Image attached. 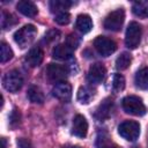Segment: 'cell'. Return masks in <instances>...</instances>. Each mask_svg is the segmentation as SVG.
<instances>
[{
    "instance_id": "18",
    "label": "cell",
    "mask_w": 148,
    "mask_h": 148,
    "mask_svg": "<svg viewBox=\"0 0 148 148\" xmlns=\"http://www.w3.org/2000/svg\"><path fill=\"white\" fill-rule=\"evenodd\" d=\"M94 96H95V90L87 86L80 87L77 91V101L81 104H88L94 98Z\"/></svg>"
},
{
    "instance_id": "25",
    "label": "cell",
    "mask_w": 148,
    "mask_h": 148,
    "mask_svg": "<svg viewBox=\"0 0 148 148\" xmlns=\"http://www.w3.org/2000/svg\"><path fill=\"white\" fill-rule=\"evenodd\" d=\"M14 23H16V20L14 18V16L12 14H8L6 12H2V17H1V25L3 29L13 25Z\"/></svg>"
},
{
    "instance_id": "17",
    "label": "cell",
    "mask_w": 148,
    "mask_h": 148,
    "mask_svg": "<svg viewBox=\"0 0 148 148\" xmlns=\"http://www.w3.org/2000/svg\"><path fill=\"white\" fill-rule=\"evenodd\" d=\"M134 82L139 89H148V67H143L136 72Z\"/></svg>"
},
{
    "instance_id": "12",
    "label": "cell",
    "mask_w": 148,
    "mask_h": 148,
    "mask_svg": "<svg viewBox=\"0 0 148 148\" xmlns=\"http://www.w3.org/2000/svg\"><path fill=\"white\" fill-rule=\"evenodd\" d=\"M44 58V52L42 47L39 46H34L32 49L29 50V52L25 56V61L30 67H37L42 64Z\"/></svg>"
},
{
    "instance_id": "8",
    "label": "cell",
    "mask_w": 148,
    "mask_h": 148,
    "mask_svg": "<svg viewBox=\"0 0 148 148\" xmlns=\"http://www.w3.org/2000/svg\"><path fill=\"white\" fill-rule=\"evenodd\" d=\"M46 75L51 81L56 83H60V82H65V80L67 79L68 71L64 65L52 62L49 64L46 68Z\"/></svg>"
},
{
    "instance_id": "7",
    "label": "cell",
    "mask_w": 148,
    "mask_h": 148,
    "mask_svg": "<svg viewBox=\"0 0 148 148\" xmlns=\"http://www.w3.org/2000/svg\"><path fill=\"white\" fill-rule=\"evenodd\" d=\"M94 46H95L96 51L103 57H109L117 50V44L114 43V40L105 37V36L96 37L94 40Z\"/></svg>"
},
{
    "instance_id": "13",
    "label": "cell",
    "mask_w": 148,
    "mask_h": 148,
    "mask_svg": "<svg viewBox=\"0 0 148 148\" xmlns=\"http://www.w3.org/2000/svg\"><path fill=\"white\" fill-rule=\"evenodd\" d=\"M112 108H113V102L111 98H105L96 109L95 111V117L98 120H104L106 118L110 117L111 112H112Z\"/></svg>"
},
{
    "instance_id": "10",
    "label": "cell",
    "mask_w": 148,
    "mask_h": 148,
    "mask_svg": "<svg viewBox=\"0 0 148 148\" xmlns=\"http://www.w3.org/2000/svg\"><path fill=\"white\" fill-rule=\"evenodd\" d=\"M52 95L61 102H68L72 97V87L67 82L57 83L52 89Z\"/></svg>"
},
{
    "instance_id": "26",
    "label": "cell",
    "mask_w": 148,
    "mask_h": 148,
    "mask_svg": "<svg viewBox=\"0 0 148 148\" xmlns=\"http://www.w3.org/2000/svg\"><path fill=\"white\" fill-rule=\"evenodd\" d=\"M71 20V15L67 13V12H61V13H58L54 17V21L60 24V25H64V24H67Z\"/></svg>"
},
{
    "instance_id": "31",
    "label": "cell",
    "mask_w": 148,
    "mask_h": 148,
    "mask_svg": "<svg viewBox=\"0 0 148 148\" xmlns=\"http://www.w3.org/2000/svg\"><path fill=\"white\" fill-rule=\"evenodd\" d=\"M1 141H2V148H6V140H5V138H2Z\"/></svg>"
},
{
    "instance_id": "1",
    "label": "cell",
    "mask_w": 148,
    "mask_h": 148,
    "mask_svg": "<svg viewBox=\"0 0 148 148\" xmlns=\"http://www.w3.org/2000/svg\"><path fill=\"white\" fill-rule=\"evenodd\" d=\"M121 106L126 113L132 114V116L140 117L147 112L146 105L143 104L142 99L138 96H134V95H130V96L124 97L121 101Z\"/></svg>"
},
{
    "instance_id": "14",
    "label": "cell",
    "mask_w": 148,
    "mask_h": 148,
    "mask_svg": "<svg viewBox=\"0 0 148 148\" xmlns=\"http://www.w3.org/2000/svg\"><path fill=\"white\" fill-rule=\"evenodd\" d=\"M16 8H17V10H18L21 14H23V15H25V16H29V17H34V16H36L37 13H38L37 6H36L32 1H28V0H22V1H20V2L16 5Z\"/></svg>"
},
{
    "instance_id": "11",
    "label": "cell",
    "mask_w": 148,
    "mask_h": 148,
    "mask_svg": "<svg viewBox=\"0 0 148 148\" xmlns=\"http://www.w3.org/2000/svg\"><path fill=\"white\" fill-rule=\"evenodd\" d=\"M105 73H106V69L102 64L99 62L92 64L88 71V75H87L88 81L90 83H101L105 76Z\"/></svg>"
},
{
    "instance_id": "19",
    "label": "cell",
    "mask_w": 148,
    "mask_h": 148,
    "mask_svg": "<svg viewBox=\"0 0 148 148\" xmlns=\"http://www.w3.org/2000/svg\"><path fill=\"white\" fill-rule=\"evenodd\" d=\"M27 96L29 98V101L31 103H35V104H43L44 102V94L42 92V90L36 87V86H31L29 87L28 89V92H27Z\"/></svg>"
},
{
    "instance_id": "15",
    "label": "cell",
    "mask_w": 148,
    "mask_h": 148,
    "mask_svg": "<svg viewBox=\"0 0 148 148\" xmlns=\"http://www.w3.org/2000/svg\"><path fill=\"white\" fill-rule=\"evenodd\" d=\"M75 28L82 32V34H87L92 29V21L91 17L87 14H80L76 17L75 21Z\"/></svg>"
},
{
    "instance_id": "23",
    "label": "cell",
    "mask_w": 148,
    "mask_h": 148,
    "mask_svg": "<svg viewBox=\"0 0 148 148\" xmlns=\"http://www.w3.org/2000/svg\"><path fill=\"white\" fill-rule=\"evenodd\" d=\"M0 59H1V62H7L8 60H10L13 58V51L10 49V46L5 43V42H1L0 44Z\"/></svg>"
},
{
    "instance_id": "22",
    "label": "cell",
    "mask_w": 148,
    "mask_h": 148,
    "mask_svg": "<svg viewBox=\"0 0 148 148\" xmlns=\"http://www.w3.org/2000/svg\"><path fill=\"white\" fill-rule=\"evenodd\" d=\"M131 62H132V57H131V54L127 53V52H123V53L116 59V67H117V69H119V71H125V69H127V68L130 67Z\"/></svg>"
},
{
    "instance_id": "2",
    "label": "cell",
    "mask_w": 148,
    "mask_h": 148,
    "mask_svg": "<svg viewBox=\"0 0 148 148\" xmlns=\"http://www.w3.org/2000/svg\"><path fill=\"white\" fill-rule=\"evenodd\" d=\"M36 35H37V28L34 24H25L15 31L14 40L20 47L24 49L34 42Z\"/></svg>"
},
{
    "instance_id": "21",
    "label": "cell",
    "mask_w": 148,
    "mask_h": 148,
    "mask_svg": "<svg viewBox=\"0 0 148 148\" xmlns=\"http://www.w3.org/2000/svg\"><path fill=\"white\" fill-rule=\"evenodd\" d=\"M73 5L72 1L68 0H53L50 2V8L53 13H61V12H66V9H68L71 6Z\"/></svg>"
},
{
    "instance_id": "27",
    "label": "cell",
    "mask_w": 148,
    "mask_h": 148,
    "mask_svg": "<svg viewBox=\"0 0 148 148\" xmlns=\"http://www.w3.org/2000/svg\"><path fill=\"white\" fill-rule=\"evenodd\" d=\"M79 43H80V40H79L77 36H75V35H69V36L67 37V42H66V44H67L72 50L76 49V47L79 46Z\"/></svg>"
},
{
    "instance_id": "30",
    "label": "cell",
    "mask_w": 148,
    "mask_h": 148,
    "mask_svg": "<svg viewBox=\"0 0 148 148\" xmlns=\"http://www.w3.org/2000/svg\"><path fill=\"white\" fill-rule=\"evenodd\" d=\"M101 148H118V147L114 146V145H104V146H102Z\"/></svg>"
},
{
    "instance_id": "24",
    "label": "cell",
    "mask_w": 148,
    "mask_h": 148,
    "mask_svg": "<svg viewBox=\"0 0 148 148\" xmlns=\"http://www.w3.org/2000/svg\"><path fill=\"white\" fill-rule=\"evenodd\" d=\"M112 88L114 91H120L125 88V79L121 74L116 73L112 77Z\"/></svg>"
},
{
    "instance_id": "6",
    "label": "cell",
    "mask_w": 148,
    "mask_h": 148,
    "mask_svg": "<svg viewBox=\"0 0 148 148\" xmlns=\"http://www.w3.org/2000/svg\"><path fill=\"white\" fill-rule=\"evenodd\" d=\"M125 20V12L123 8H118L108 14L104 20V28L111 31H119Z\"/></svg>"
},
{
    "instance_id": "5",
    "label": "cell",
    "mask_w": 148,
    "mask_h": 148,
    "mask_svg": "<svg viewBox=\"0 0 148 148\" xmlns=\"http://www.w3.org/2000/svg\"><path fill=\"white\" fill-rule=\"evenodd\" d=\"M118 133L127 141H135L140 135V125L134 120H125L118 126Z\"/></svg>"
},
{
    "instance_id": "4",
    "label": "cell",
    "mask_w": 148,
    "mask_h": 148,
    "mask_svg": "<svg viewBox=\"0 0 148 148\" xmlns=\"http://www.w3.org/2000/svg\"><path fill=\"white\" fill-rule=\"evenodd\" d=\"M142 35V28L138 22H131L127 25L126 35H125V44L128 49H136L140 44Z\"/></svg>"
},
{
    "instance_id": "16",
    "label": "cell",
    "mask_w": 148,
    "mask_h": 148,
    "mask_svg": "<svg viewBox=\"0 0 148 148\" xmlns=\"http://www.w3.org/2000/svg\"><path fill=\"white\" fill-rule=\"evenodd\" d=\"M73 50L67 44H58L52 51V57L58 60H67L72 57Z\"/></svg>"
},
{
    "instance_id": "20",
    "label": "cell",
    "mask_w": 148,
    "mask_h": 148,
    "mask_svg": "<svg viewBox=\"0 0 148 148\" xmlns=\"http://www.w3.org/2000/svg\"><path fill=\"white\" fill-rule=\"evenodd\" d=\"M132 10L134 15L147 18L148 17V1H136L132 6Z\"/></svg>"
},
{
    "instance_id": "9",
    "label": "cell",
    "mask_w": 148,
    "mask_h": 148,
    "mask_svg": "<svg viewBox=\"0 0 148 148\" xmlns=\"http://www.w3.org/2000/svg\"><path fill=\"white\" fill-rule=\"evenodd\" d=\"M88 133V123L87 119L82 114H76L73 119V126H72V134L77 138H86Z\"/></svg>"
},
{
    "instance_id": "29",
    "label": "cell",
    "mask_w": 148,
    "mask_h": 148,
    "mask_svg": "<svg viewBox=\"0 0 148 148\" xmlns=\"http://www.w3.org/2000/svg\"><path fill=\"white\" fill-rule=\"evenodd\" d=\"M14 121H20V113H17V110H14L12 112V116H10V124L13 125Z\"/></svg>"
},
{
    "instance_id": "28",
    "label": "cell",
    "mask_w": 148,
    "mask_h": 148,
    "mask_svg": "<svg viewBox=\"0 0 148 148\" xmlns=\"http://www.w3.org/2000/svg\"><path fill=\"white\" fill-rule=\"evenodd\" d=\"M17 146H18V148H31L30 142L27 139H23V138L17 140Z\"/></svg>"
},
{
    "instance_id": "3",
    "label": "cell",
    "mask_w": 148,
    "mask_h": 148,
    "mask_svg": "<svg viewBox=\"0 0 148 148\" xmlns=\"http://www.w3.org/2000/svg\"><path fill=\"white\" fill-rule=\"evenodd\" d=\"M2 86L6 90L10 92L18 91L23 86V76L17 69H12L7 72L2 77Z\"/></svg>"
}]
</instances>
